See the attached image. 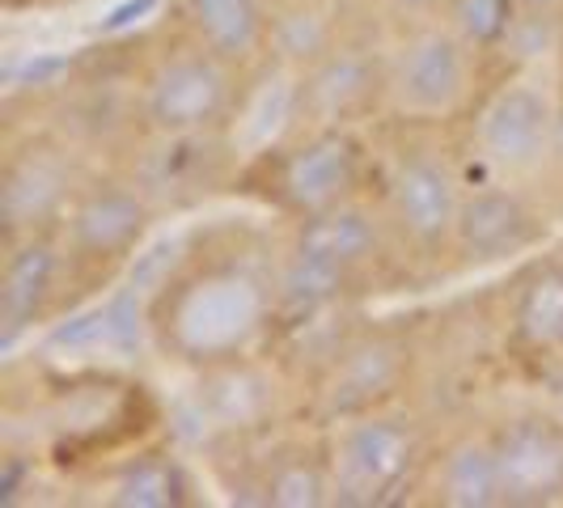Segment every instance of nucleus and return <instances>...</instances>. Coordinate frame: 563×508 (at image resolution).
<instances>
[{
    "instance_id": "obj_27",
    "label": "nucleus",
    "mask_w": 563,
    "mask_h": 508,
    "mask_svg": "<svg viewBox=\"0 0 563 508\" xmlns=\"http://www.w3.org/2000/svg\"><path fill=\"white\" fill-rule=\"evenodd\" d=\"M272 500H276V505H288V508H306V505H318V500H322V487H318V479H313L310 471H284L280 479H276Z\"/></svg>"
},
{
    "instance_id": "obj_10",
    "label": "nucleus",
    "mask_w": 563,
    "mask_h": 508,
    "mask_svg": "<svg viewBox=\"0 0 563 508\" xmlns=\"http://www.w3.org/2000/svg\"><path fill=\"white\" fill-rule=\"evenodd\" d=\"M377 246V233L368 225L361 212H352V208H339V212H327V217H318L306 225L301 233V254L306 258H318V263H331V267H352V263H361L368 251Z\"/></svg>"
},
{
    "instance_id": "obj_16",
    "label": "nucleus",
    "mask_w": 563,
    "mask_h": 508,
    "mask_svg": "<svg viewBox=\"0 0 563 508\" xmlns=\"http://www.w3.org/2000/svg\"><path fill=\"white\" fill-rule=\"evenodd\" d=\"M398 373V361L390 347H382V343H368V347H356L352 356H347V365L339 373L335 390V407L343 411H352V407H365L368 398L386 395L390 390V382H395Z\"/></svg>"
},
{
    "instance_id": "obj_17",
    "label": "nucleus",
    "mask_w": 563,
    "mask_h": 508,
    "mask_svg": "<svg viewBox=\"0 0 563 508\" xmlns=\"http://www.w3.org/2000/svg\"><path fill=\"white\" fill-rule=\"evenodd\" d=\"M517 322H521V335L530 343H563V276L560 272H542L521 306H517Z\"/></svg>"
},
{
    "instance_id": "obj_29",
    "label": "nucleus",
    "mask_w": 563,
    "mask_h": 508,
    "mask_svg": "<svg viewBox=\"0 0 563 508\" xmlns=\"http://www.w3.org/2000/svg\"><path fill=\"white\" fill-rule=\"evenodd\" d=\"M148 9H157V0H128V4H119L111 18L102 22V30H123V26H132L136 18H144Z\"/></svg>"
},
{
    "instance_id": "obj_2",
    "label": "nucleus",
    "mask_w": 563,
    "mask_h": 508,
    "mask_svg": "<svg viewBox=\"0 0 563 508\" xmlns=\"http://www.w3.org/2000/svg\"><path fill=\"white\" fill-rule=\"evenodd\" d=\"M496 462L505 500L538 505L563 487V437L542 423H512L496 445Z\"/></svg>"
},
{
    "instance_id": "obj_20",
    "label": "nucleus",
    "mask_w": 563,
    "mask_h": 508,
    "mask_svg": "<svg viewBox=\"0 0 563 508\" xmlns=\"http://www.w3.org/2000/svg\"><path fill=\"white\" fill-rule=\"evenodd\" d=\"M178 500V483L162 462H144L114 487V505L123 508H166Z\"/></svg>"
},
{
    "instance_id": "obj_11",
    "label": "nucleus",
    "mask_w": 563,
    "mask_h": 508,
    "mask_svg": "<svg viewBox=\"0 0 563 508\" xmlns=\"http://www.w3.org/2000/svg\"><path fill=\"white\" fill-rule=\"evenodd\" d=\"M144 225V208L136 196H123V191H107V196H93L89 203H81L73 233L85 251H119L128 246Z\"/></svg>"
},
{
    "instance_id": "obj_28",
    "label": "nucleus",
    "mask_w": 563,
    "mask_h": 508,
    "mask_svg": "<svg viewBox=\"0 0 563 508\" xmlns=\"http://www.w3.org/2000/svg\"><path fill=\"white\" fill-rule=\"evenodd\" d=\"M64 68H68V59H64V56L26 59V68H22V81H26V85H47V81H56Z\"/></svg>"
},
{
    "instance_id": "obj_14",
    "label": "nucleus",
    "mask_w": 563,
    "mask_h": 508,
    "mask_svg": "<svg viewBox=\"0 0 563 508\" xmlns=\"http://www.w3.org/2000/svg\"><path fill=\"white\" fill-rule=\"evenodd\" d=\"M445 500L457 508H483L505 500L500 487V462L487 445H462L445 462Z\"/></svg>"
},
{
    "instance_id": "obj_7",
    "label": "nucleus",
    "mask_w": 563,
    "mask_h": 508,
    "mask_svg": "<svg viewBox=\"0 0 563 508\" xmlns=\"http://www.w3.org/2000/svg\"><path fill=\"white\" fill-rule=\"evenodd\" d=\"M398 217L416 238H441L453 225V183L428 162H411L398 174Z\"/></svg>"
},
{
    "instance_id": "obj_9",
    "label": "nucleus",
    "mask_w": 563,
    "mask_h": 508,
    "mask_svg": "<svg viewBox=\"0 0 563 508\" xmlns=\"http://www.w3.org/2000/svg\"><path fill=\"white\" fill-rule=\"evenodd\" d=\"M457 233H462L466 251L492 258V254H505L526 242V212L508 196H475L457 212Z\"/></svg>"
},
{
    "instance_id": "obj_5",
    "label": "nucleus",
    "mask_w": 563,
    "mask_h": 508,
    "mask_svg": "<svg viewBox=\"0 0 563 508\" xmlns=\"http://www.w3.org/2000/svg\"><path fill=\"white\" fill-rule=\"evenodd\" d=\"M547 128H551V111H547L542 93L530 85H517V89H505L492 102V111L483 114V144L496 162L521 166L542 148Z\"/></svg>"
},
{
    "instance_id": "obj_30",
    "label": "nucleus",
    "mask_w": 563,
    "mask_h": 508,
    "mask_svg": "<svg viewBox=\"0 0 563 508\" xmlns=\"http://www.w3.org/2000/svg\"><path fill=\"white\" fill-rule=\"evenodd\" d=\"M526 4H534V9H542V4H551V0H526Z\"/></svg>"
},
{
    "instance_id": "obj_1",
    "label": "nucleus",
    "mask_w": 563,
    "mask_h": 508,
    "mask_svg": "<svg viewBox=\"0 0 563 508\" xmlns=\"http://www.w3.org/2000/svg\"><path fill=\"white\" fill-rule=\"evenodd\" d=\"M258 318V292L246 280H208L183 301L178 335L191 352H225L251 335Z\"/></svg>"
},
{
    "instance_id": "obj_6",
    "label": "nucleus",
    "mask_w": 563,
    "mask_h": 508,
    "mask_svg": "<svg viewBox=\"0 0 563 508\" xmlns=\"http://www.w3.org/2000/svg\"><path fill=\"white\" fill-rule=\"evenodd\" d=\"M407 466V437L390 423H361L339 457L347 492H382Z\"/></svg>"
},
{
    "instance_id": "obj_8",
    "label": "nucleus",
    "mask_w": 563,
    "mask_h": 508,
    "mask_svg": "<svg viewBox=\"0 0 563 508\" xmlns=\"http://www.w3.org/2000/svg\"><path fill=\"white\" fill-rule=\"evenodd\" d=\"M347 183H352V153L339 136L310 144L288 166V196L297 199L301 208H313V212L335 203Z\"/></svg>"
},
{
    "instance_id": "obj_25",
    "label": "nucleus",
    "mask_w": 563,
    "mask_h": 508,
    "mask_svg": "<svg viewBox=\"0 0 563 508\" xmlns=\"http://www.w3.org/2000/svg\"><path fill=\"white\" fill-rule=\"evenodd\" d=\"M102 339H111V310H93L85 318H73L68 327H56L52 347H93Z\"/></svg>"
},
{
    "instance_id": "obj_13",
    "label": "nucleus",
    "mask_w": 563,
    "mask_h": 508,
    "mask_svg": "<svg viewBox=\"0 0 563 508\" xmlns=\"http://www.w3.org/2000/svg\"><path fill=\"white\" fill-rule=\"evenodd\" d=\"M187 13L203 43L221 56H246L258 43V4L254 0H187Z\"/></svg>"
},
{
    "instance_id": "obj_26",
    "label": "nucleus",
    "mask_w": 563,
    "mask_h": 508,
    "mask_svg": "<svg viewBox=\"0 0 563 508\" xmlns=\"http://www.w3.org/2000/svg\"><path fill=\"white\" fill-rule=\"evenodd\" d=\"M203 157H199V144L196 141H178V144H169V148H162L157 157H153V183L157 187H178L183 178H187V169L199 166Z\"/></svg>"
},
{
    "instance_id": "obj_22",
    "label": "nucleus",
    "mask_w": 563,
    "mask_h": 508,
    "mask_svg": "<svg viewBox=\"0 0 563 508\" xmlns=\"http://www.w3.org/2000/svg\"><path fill=\"white\" fill-rule=\"evenodd\" d=\"M335 284H339V267L301 254V258L292 263V272L284 276V297H288V301H306V306H313V301H327V297L335 292Z\"/></svg>"
},
{
    "instance_id": "obj_24",
    "label": "nucleus",
    "mask_w": 563,
    "mask_h": 508,
    "mask_svg": "<svg viewBox=\"0 0 563 508\" xmlns=\"http://www.w3.org/2000/svg\"><path fill=\"white\" fill-rule=\"evenodd\" d=\"M212 398H217L225 420H246V416H254L263 407V386L254 377H225V382H217V395Z\"/></svg>"
},
{
    "instance_id": "obj_31",
    "label": "nucleus",
    "mask_w": 563,
    "mask_h": 508,
    "mask_svg": "<svg viewBox=\"0 0 563 508\" xmlns=\"http://www.w3.org/2000/svg\"><path fill=\"white\" fill-rule=\"evenodd\" d=\"M560 148H563V128H560Z\"/></svg>"
},
{
    "instance_id": "obj_12",
    "label": "nucleus",
    "mask_w": 563,
    "mask_h": 508,
    "mask_svg": "<svg viewBox=\"0 0 563 508\" xmlns=\"http://www.w3.org/2000/svg\"><path fill=\"white\" fill-rule=\"evenodd\" d=\"M64 196V169L52 157H22L4 178V217L9 225H30L47 217Z\"/></svg>"
},
{
    "instance_id": "obj_15",
    "label": "nucleus",
    "mask_w": 563,
    "mask_h": 508,
    "mask_svg": "<svg viewBox=\"0 0 563 508\" xmlns=\"http://www.w3.org/2000/svg\"><path fill=\"white\" fill-rule=\"evenodd\" d=\"M52 272H56V258H52V251H43V246H30V251H22L9 263V272H4V292H0L4 327H9L4 343L18 335V327H22L30 313L38 310V301L47 297Z\"/></svg>"
},
{
    "instance_id": "obj_4",
    "label": "nucleus",
    "mask_w": 563,
    "mask_h": 508,
    "mask_svg": "<svg viewBox=\"0 0 563 508\" xmlns=\"http://www.w3.org/2000/svg\"><path fill=\"white\" fill-rule=\"evenodd\" d=\"M221 107H225V77L208 59H174L153 77L148 89V114L169 132L199 128Z\"/></svg>"
},
{
    "instance_id": "obj_18",
    "label": "nucleus",
    "mask_w": 563,
    "mask_h": 508,
    "mask_svg": "<svg viewBox=\"0 0 563 508\" xmlns=\"http://www.w3.org/2000/svg\"><path fill=\"white\" fill-rule=\"evenodd\" d=\"M368 89V73L361 59L335 56L318 68V77L310 81V107L318 114H343L347 107H356Z\"/></svg>"
},
{
    "instance_id": "obj_23",
    "label": "nucleus",
    "mask_w": 563,
    "mask_h": 508,
    "mask_svg": "<svg viewBox=\"0 0 563 508\" xmlns=\"http://www.w3.org/2000/svg\"><path fill=\"white\" fill-rule=\"evenodd\" d=\"M178 251H183V242H178V238H162V242H153L148 251L136 254V258H132V288H141V292L157 288V284L174 272Z\"/></svg>"
},
{
    "instance_id": "obj_3",
    "label": "nucleus",
    "mask_w": 563,
    "mask_h": 508,
    "mask_svg": "<svg viewBox=\"0 0 563 508\" xmlns=\"http://www.w3.org/2000/svg\"><path fill=\"white\" fill-rule=\"evenodd\" d=\"M466 64L450 34H423L407 47L398 64L395 93L398 107L411 114H441L462 98Z\"/></svg>"
},
{
    "instance_id": "obj_19",
    "label": "nucleus",
    "mask_w": 563,
    "mask_h": 508,
    "mask_svg": "<svg viewBox=\"0 0 563 508\" xmlns=\"http://www.w3.org/2000/svg\"><path fill=\"white\" fill-rule=\"evenodd\" d=\"M288 114H292V85L284 77L263 81V89L254 93L251 111L242 119V144H251V148L267 144L288 123Z\"/></svg>"
},
{
    "instance_id": "obj_21",
    "label": "nucleus",
    "mask_w": 563,
    "mask_h": 508,
    "mask_svg": "<svg viewBox=\"0 0 563 508\" xmlns=\"http://www.w3.org/2000/svg\"><path fill=\"white\" fill-rule=\"evenodd\" d=\"M512 26V0H457V30L471 43H496Z\"/></svg>"
}]
</instances>
